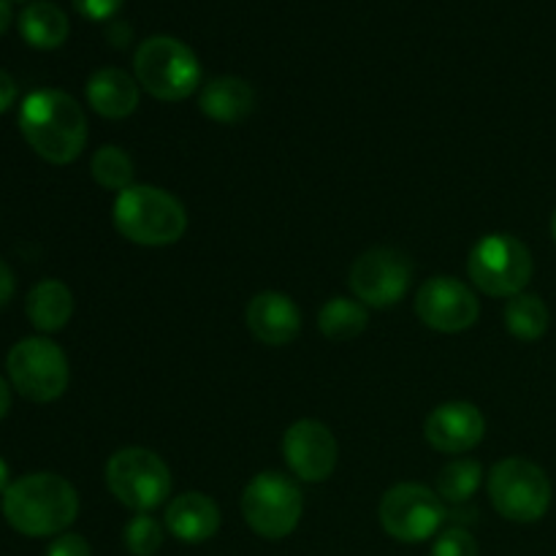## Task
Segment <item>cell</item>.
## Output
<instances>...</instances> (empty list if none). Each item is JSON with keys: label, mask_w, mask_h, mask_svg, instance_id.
Listing matches in <instances>:
<instances>
[{"label": "cell", "mask_w": 556, "mask_h": 556, "mask_svg": "<svg viewBox=\"0 0 556 556\" xmlns=\"http://www.w3.org/2000/svg\"><path fill=\"white\" fill-rule=\"evenodd\" d=\"M20 130L30 150L54 166L74 163L87 144V117L74 96L36 90L22 101Z\"/></svg>", "instance_id": "6da1fadb"}, {"label": "cell", "mask_w": 556, "mask_h": 556, "mask_svg": "<svg viewBox=\"0 0 556 556\" xmlns=\"http://www.w3.org/2000/svg\"><path fill=\"white\" fill-rule=\"evenodd\" d=\"M3 516L20 535H63L79 516V494L63 476L30 472L5 489Z\"/></svg>", "instance_id": "7a4b0ae2"}, {"label": "cell", "mask_w": 556, "mask_h": 556, "mask_svg": "<svg viewBox=\"0 0 556 556\" xmlns=\"http://www.w3.org/2000/svg\"><path fill=\"white\" fill-rule=\"evenodd\" d=\"M114 228L141 248H166L185 237L188 212L168 190L130 185L114 201Z\"/></svg>", "instance_id": "3957f363"}, {"label": "cell", "mask_w": 556, "mask_h": 556, "mask_svg": "<svg viewBox=\"0 0 556 556\" xmlns=\"http://www.w3.org/2000/svg\"><path fill=\"white\" fill-rule=\"evenodd\" d=\"M134 71L139 87L157 101H185L201 81V63L193 49L172 36H152L136 49Z\"/></svg>", "instance_id": "277c9868"}, {"label": "cell", "mask_w": 556, "mask_h": 556, "mask_svg": "<svg viewBox=\"0 0 556 556\" xmlns=\"http://www.w3.org/2000/svg\"><path fill=\"white\" fill-rule=\"evenodd\" d=\"M489 500L503 519L514 525H535L552 508V481L527 459H503L489 472Z\"/></svg>", "instance_id": "5b68a950"}, {"label": "cell", "mask_w": 556, "mask_h": 556, "mask_svg": "<svg viewBox=\"0 0 556 556\" xmlns=\"http://www.w3.org/2000/svg\"><path fill=\"white\" fill-rule=\"evenodd\" d=\"M467 271L478 291L486 296L514 299L525 293L535 264H532L530 248L521 239L510 233H489L472 248Z\"/></svg>", "instance_id": "8992f818"}, {"label": "cell", "mask_w": 556, "mask_h": 556, "mask_svg": "<svg viewBox=\"0 0 556 556\" xmlns=\"http://www.w3.org/2000/svg\"><path fill=\"white\" fill-rule=\"evenodd\" d=\"M106 486L119 505L150 514L172 494V472L155 451L123 448L106 462Z\"/></svg>", "instance_id": "52a82bcc"}, {"label": "cell", "mask_w": 556, "mask_h": 556, "mask_svg": "<svg viewBox=\"0 0 556 556\" xmlns=\"http://www.w3.org/2000/svg\"><path fill=\"white\" fill-rule=\"evenodd\" d=\"M5 369L11 386L38 405L60 400L68 389V358L47 337H27L16 342L5 356Z\"/></svg>", "instance_id": "ba28073f"}, {"label": "cell", "mask_w": 556, "mask_h": 556, "mask_svg": "<svg viewBox=\"0 0 556 556\" xmlns=\"http://www.w3.org/2000/svg\"><path fill=\"white\" fill-rule=\"evenodd\" d=\"M304 500L296 483L280 472H261L244 486L242 516L255 535L282 541L302 521Z\"/></svg>", "instance_id": "9c48e42d"}, {"label": "cell", "mask_w": 556, "mask_h": 556, "mask_svg": "<svg viewBox=\"0 0 556 556\" xmlns=\"http://www.w3.org/2000/svg\"><path fill=\"white\" fill-rule=\"evenodd\" d=\"M380 527L400 543H424L438 535L445 505L438 492L421 483H396L380 500Z\"/></svg>", "instance_id": "30bf717a"}, {"label": "cell", "mask_w": 556, "mask_h": 556, "mask_svg": "<svg viewBox=\"0 0 556 556\" xmlns=\"http://www.w3.org/2000/svg\"><path fill=\"white\" fill-rule=\"evenodd\" d=\"M413 280V264L402 250L372 248L351 266V291L364 307L386 309L405 299Z\"/></svg>", "instance_id": "8fae6325"}, {"label": "cell", "mask_w": 556, "mask_h": 556, "mask_svg": "<svg viewBox=\"0 0 556 556\" xmlns=\"http://www.w3.org/2000/svg\"><path fill=\"white\" fill-rule=\"evenodd\" d=\"M416 313L429 329L443 331V334H459V331L476 326L478 315H481V304H478L470 286L454 280V277L440 275L418 288Z\"/></svg>", "instance_id": "7c38bea8"}, {"label": "cell", "mask_w": 556, "mask_h": 556, "mask_svg": "<svg viewBox=\"0 0 556 556\" xmlns=\"http://www.w3.org/2000/svg\"><path fill=\"white\" fill-rule=\"evenodd\" d=\"M282 456L299 481L320 483L334 472L340 445L326 424L304 418V421L288 427L286 438H282Z\"/></svg>", "instance_id": "4fadbf2b"}, {"label": "cell", "mask_w": 556, "mask_h": 556, "mask_svg": "<svg viewBox=\"0 0 556 556\" xmlns=\"http://www.w3.org/2000/svg\"><path fill=\"white\" fill-rule=\"evenodd\" d=\"M486 434L483 413L470 402H445L424 424V438L440 454H467Z\"/></svg>", "instance_id": "5bb4252c"}, {"label": "cell", "mask_w": 556, "mask_h": 556, "mask_svg": "<svg viewBox=\"0 0 556 556\" xmlns=\"http://www.w3.org/2000/svg\"><path fill=\"white\" fill-rule=\"evenodd\" d=\"M248 329L255 340L269 348L291 345L302 331V313L286 293L264 291L250 299Z\"/></svg>", "instance_id": "9a60e30c"}, {"label": "cell", "mask_w": 556, "mask_h": 556, "mask_svg": "<svg viewBox=\"0 0 556 556\" xmlns=\"http://www.w3.org/2000/svg\"><path fill=\"white\" fill-rule=\"evenodd\" d=\"M166 530L182 543H204L220 530V508L201 492L179 494L166 508Z\"/></svg>", "instance_id": "2e32d148"}, {"label": "cell", "mask_w": 556, "mask_h": 556, "mask_svg": "<svg viewBox=\"0 0 556 556\" xmlns=\"http://www.w3.org/2000/svg\"><path fill=\"white\" fill-rule=\"evenodd\" d=\"M87 103L106 119H125L139 106V81L123 68H101L87 79Z\"/></svg>", "instance_id": "e0dca14e"}, {"label": "cell", "mask_w": 556, "mask_h": 556, "mask_svg": "<svg viewBox=\"0 0 556 556\" xmlns=\"http://www.w3.org/2000/svg\"><path fill=\"white\" fill-rule=\"evenodd\" d=\"M201 112L215 123H242L255 106V92L239 76H217L206 81L199 96Z\"/></svg>", "instance_id": "ac0fdd59"}, {"label": "cell", "mask_w": 556, "mask_h": 556, "mask_svg": "<svg viewBox=\"0 0 556 556\" xmlns=\"http://www.w3.org/2000/svg\"><path fill=\"white\" fill-rule=\"evenodd\" d=\"M74 315V293L60 280H41L27 293V318L43 334L65 329Z\"/></svg>", "instance_id": "d6986e66"}, {"label": "cell", "mask_w": 556, "mask_h": 556, "mask_svg": "<svg viewBox=\"0 0 556 556\" xmlns=\"http://www.w3.org/2000/svg\"><path fill=\"white\" fill-rule=\"evenodd\" d=\"M20 33L33 49H58L68 38V16L58 3L36 0L22 9Z\"/></svg>", "instance_id": "ffe728a7"}, {"label": "cell", "mask_w": 556, "mask_h": 556, "mask_svg": "<svg viewBox=\"0 0 556 556\" xmlns=\"http://www.w3.org/2000/svg\"><path fill=\"white\" fill-rule=\"evenodd\" d=\"M369 315L358 299L334 296L324 304L318 315L320 334L329 337L331 342H351L367 329Z\"/></svg>", "instance_id": "44dd1931"}, {"label": "cell", "mask_w": 556, "mask_h": 556, "mask_svg": "<svg viewBox=\"0 0 556 556\" xmlns=\"http://www.w3.org/2000/svg\"><path fill=\"white\" fill-rule=\"evenodd\" d=\"M505 326L516 340H541L548 331V307L535 293H519L505 304Z\"/></svg>", "instance_id": "7402d4cb"}, {"label": "cell", "mask_w": 556, "mask_h": 556, "mask_svg": "<svg viewBox=\"0 0 556 556\" xmlns=\"http://www.w3.org/2000/svg\"><path fill=\"white\" fill-rule=\"evenodd\" d=\"M90 174L101 188L123 193V190H128L130 182H134V161H130V155L123 147L103 144L101 150H96V155H92Z\"/></svg>", "instance_id": "603a6c76"}, {"label": "cell", "mask_w": 556, "mask_h": 556, "mask_svg": "<svg viewBox=\"0 0 556 556\" xmlns=\"http://www.w3.org/2000/svg\"><path fill=\"white\" fill-rule=\"evenodd\" d=\"M483 478V467L476 459H454L438 476L440 500L448 503H467L478 492Z\"/></svg>", "instance_id": "cb8c5ba5"}, {"label": "cell", "mask_w": 556, "mask_h": 556, "mask_svg": "<svg viewBox=\"0 0 556 556\" xmlns=\"http://www.w3.org/2000/svg\"><path fill=\"white\" fill-rule=\"evenodd\" d=\"M125 548L134 556H155L163 546V527L161 521L152 519L150 514H136L123 530Z\"/></svg>", "instance_id": "d4e9b609"}, {"label": "cell", "mask_w": 556, "mask_h": 556, "mask_svg": "<svg viewBox=\"0 0 556 556\" xmlns=\"http://www.w3.org/2000/svg\"><path fill=\"white\" fill-rule=\"evenodd\" d=\"M429 556H478V543L470 532L462 530V527H454V530H445L434 541L432 554Z\"/></svg>", "instance_id": "484cf974"}, {"label": "cell", "mask_w": 556, "mask_h": 556, "mask_svg": "<svg viewBox=\"0 0 556 556\" xmlns=\"http://www.w3.org/2000/svg\"><path fill=\"white\" fill-rule=\"evenodd\" d=\"M47 556H92V548L81 535L63 532V535H58L52 543H49Z\"/></svg>", "instance_id": "4316f807"}, {"label": "cell", "mask_w": 556, "mask_h": 556, "mask_svg": "<svg viewBox=\"0 0 556 556\" xmlns=\"http://www.w3.org/2000/svg\"><path fill=\"white\" fill-rule=\"evenodd\" d=\"M125 0H74V9L79 11L81 16L92 22L112 20L119 9H123Z\"/></svg>", "instance_id": "83f0119b"}, {"label": "cell", "mask_w": 556, "mask_h": 556, "mask_svg": "<svg viewBox=\"0 0 556 556\" xmlns=\"http://www.w3.org/2000/svg\"><path fill=\"white\" fill-rule=\"evenodd\" d=\"M16 101V81L11 79V74H5L3 68H0V114L9 112L11 106H14Z\"/></svg>", "instance_id": "f1b7e54d"}, {"label": "cell", "mask_w": 556, "mask_h": 556, "mask_svg": "<svg viewBox=\"0 0 556 556\" xmlns=\"http://www.w3.org/2000/svg\"><path fill=\"white\" fill-rule=\"evenodd\" d=\"M11 296H14V271L5 261H0V307H5Z\"/></svg>", "instance_id": "f546056e"}, {"label": "cell", "mask_w": 556, "mask_h": 556, "mask_svg": "<svg viewBox=\"0 0 556 556\" xmlns=\"http://www.w3.org/2000/svg\"><path fill=\"white\" fill-rule=\"evenodd\" d=\"M9 410H11V389H9V383L0 378V421L9 416Z\"/></svg>", "instance_id": "4dcf8cb0"}, {"label": "cell", "mask_w": 556, "mask_h": 556, "mask_svg": "<svg viewBox=\"0 0 556 556\" xmlns=\"http://www.w3.org/2000/svg\"><path fill=\"white\" fill-rule=\"evenodd\" d=\"M11 20H14V14H11V3L9 0H0V36H5V30L11 27Z\"/></svg>", "instance_id": "1f68e13d"}, {"label": "cell", "mask_w": 556, "mask_h": 556, "mask_svg": "<svg viewBox=\"0 0 556 556\" xmlns=\"http://www.w3.org/2000/svg\"><path fill=\"white\" fill-rule=\"evenodd\" d=\"M9 476H11V472H9V465H5V462L0 459V497H3V494H5V489L11 486Z\"/></svg>", "instance_id": "d6a6232c"}, {"label": "cell", "mask_w": 556, "mask_h": 556, "mask_svg": "<svg viewBox=\"0 0 556 556\" xmlns=\"http://www.w3.org/2000/svg\"><path fill=\"white\" fill-rule=\"evenodd\" d=\"M552 237H554V242H556V212H554V217H552Z\"/></svg>", "instance_id": "836d02e7"}]
</instances>
